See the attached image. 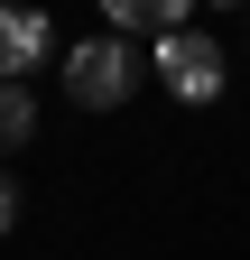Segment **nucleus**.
<instances>
[{"label":"nucleus","instance_id":"obj_1","mask_svg":"<svg viewBox=\"0 0 250 260\" xmlns=\"http://www.w3.org/2000/svg\"><path fill=\"white\" fill-rule=\"evenodd\" d=\"M130 84H139V65H130L120 38H74V47H65V93H74L84 112H120Z\"/></svg>","mask_w":250,"mask_h":260},{"label":"nucleus","instance_id":"obj_2","mask_svg":"<svg viewBox=\"0 0 250 260\" xmlns=\"http://www.w3.org/2000/svg\"><path fill=\"white\" fill-rule=\"evenodd\" d=\"M158 84L176 93V103H213V93L232 84L223 38H204V28H167V38H158Z\"/></svg>","mask_w":250,"mask_h":260},{"label":"nucleus","instance_id":"obj_3","mask_svg":"<svg viewBox=\"0 0 250 260\" xmlns=\"http://www.w3.org/2000/svg\"><path fill=\"white\" fill-rule=\"evenodd\" d=\"M47 38H56V28H47V10H28V0H0V84H19L28 65L47 56Z\"/></svg>","mask_w":250,"mask_h":260},{"label":"nucleus","instance_id":"obj_4","mask_svg":"<svg viewBox=\"0 0 250 260\" xmlns=\"http://www.w3.org/2000/svg\"><path fill=\"white\" fill-rule=\"evenodd\" d=\"M111 28H148V38H167V28H195V0H102Z\"/></svg>","mask_w":250,"mask_h":260},{"label":"nucleus","instance_id":"obj_5","mask_svg":"<svg viewBox=\"0 0 250 260\" xmlns=\"http://www.w3.org/2000/svg\"><path fill=\"white\" fill-rule=\"evenodd\" d=\"M28 140H37V93H28V84H0V158L28 149Z\"/></svg>","mask_w":250,"mask_h":260},{"label":"nucleus","instance_id":"obj_6","mask_svg":"<svg viewBox=\"0 0 250 260\" xmlns=\"http://www.w3.org/2000/svg\"><path fill=\"white\" fill-rule=\"evenodd\" d=\"M10 223H19V186L0 177V233H10Z\"/></svg>","mask_w":250,"mask_h":260},{"label":"nucleus","instance_id":"obj_7","mask_svg":"<svg viewBox=\"0 0 250 260\" xmlns=\"http://www.w3.org/2000/svg\"><path fill=\"white\" fill-rule=\"evenodd\" d=\"M223 10H232V0H223Z\"/></svg>","mask_w":250,"mask_h":260}]
</instances>
